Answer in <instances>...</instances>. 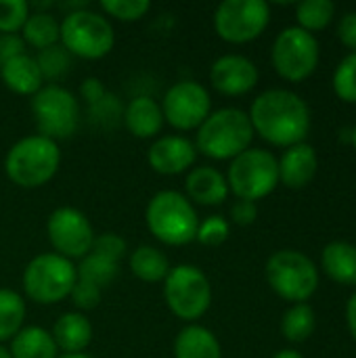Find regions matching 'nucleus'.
Here are the masks:
<instances>
[{"label":"nucleus","instance_id":"1","mask_svg":"<svg viewBox=\"0 0 356 358\" xmlns=\"http://www.w3.org/2000/svg\"><path fill=\"white\" fill-rule=\"evenodd\" d=\"M254 134L275 147L304 143L311 130V109L302 96L285 88H271L258 94L250 107Z\"/></svg>","mask_w":356,"mask_h":358},{"label":"nucleus","instance_id":"2","mask_svg":"<svg viewBox=\"0 0 356 358\" xmlns=\"http://www.w3.org/2000/svg\"><path fill=\"white\" fill-rule=\"evenodd\" d=\"M254 141V128L250 115L237 107H225L210 111L206 122L197 128L195 149L210 159H235L250 149Z\"/></svg>","mask_w":356,"mask_h":358},{"label":"nucleus","instance_id":"3","mask_svg":"<svg viewBox=\"0 0 356 358\" xmlns=\"http://www.w3.org/2000/svg\"><path fill=\"white\" fill-rule=\"evenodd\" d=\"M59 166H61L59 143L42 134L19 138L4 157V170L8 180L21 189L44 187L48 180H52Z\"/></svg>","mask_w":356,"mask_h":358},{"label":"nucleus","instance_id":"4","mask_svg":"<svg viewBox=\"0 0 356 358\" xmlns=\"http://www.w3.org/2000/svg\"><path fill=\"white\" fill-rule=\"evenodd\" d=\"M145 222L157 241L174 248L195 241L199 229V216L193 203L178 191L155 193L147 203Z\"/></svg>","mask_w":356,"mask_h":358},{"label":"nucleus","instance_id":"5","mask_svg":"<svg viewBox=\"0 0 356 358\" xmlns=\"http://www.w3.org/2000/svg\"><path fill=\"white\" fill-rule=\"evenodd\" d=\"M59 42L71 57L97 61L113 50L115 31L109 19L101 13L80 8L63 17Z\"/></svg>","mask_w":356,"mask_h":358},{"label":"nucleus","instance_id":"6","mask_svg":"<svg viewBox=\"0 0 356 358\" xmlns=\"http://www.w3.org/2000/svg\"><path fill=\"white\" fill-rule=\"evenodd\" d=\"M78 281L76 264L59 254H40L23 271V289L36 304L48 306L69 298Z\"/></svg>","mask_w":356,"mask_h":358},{"label":"nucleus","instance_id":"7","mask_svg":"<svg viewBox=\"0 0 356 358\" xmlns=\"http://www.w3.org/2000/svg\"><path fill=\"white\" fill-rule=\"evenodd\" d=\"M266 281L279 298L304 304L319 287V271L306 254L279 250L266 262Z\"/></svg>","mask_w":356,"mask_h":358},{"label":"nucleus","instance_id":"8","mask_svg":"<svg viewBox=\"0 0 356 358\" xmlns=\"http://www.w3.org/2000/svg\"><path fill=\"white\" fill-rule=\"evenodd\" d=\"M164 300L176 319L195 323L210 310V279L193 264H178L170 268L168 277L164 279Z\"/></svg>","mask_w":356,"mask_h":358},{"label":"nucleus","instance_id":"9","mask_svg":"<svg viewBox=\"0 0 356 358\" xmlns=\"http://www.w3.org/2000/svg\"><path fill=\"white\" fill-rule=\"evenodd\" d=\"M229 191L237 199L258 201L279 185V159L266 149H248L231 159L227 174Z\"/></svg>","mask_w":356,"mask_h":358},{"label":"nucleus","instance_id":"10","mask_svg":"<svg viewBox=\"0 0 356 358\" xmlns=\"http://www.w3.org/2000/svg\"><path fill=\"white\" fill-rule=\"evenodd\" d=\"M31 115L38 132L57 143L76 134L82 109L73 92L59 84H48L31 96Z\"/></svg>","mask_w":356,"mask_h":358},{"label":"nucleus","instance_id":"11","mask_svg":"<svg viewBox=\"0 0 356 358\" xmlns=\"http://www.w3.org/2000/svg\"><path fill=\"white\" fill-rule=\"evenodd\" d=\"M271 61L275 71L287 82H302L319 65V42L306 29L285 27L273 42Z\"/></svg>","mask_w":356,"mask_h":358},{"label":"nucleus","instance_id":"12","mask_svg":"<svg viewBox=\"0 0 356 358\" xmlns=\"http://www.w3.org/2000/svg\"><path fill=\"white\" fill-rule=\"evenodd\" d=\"M271 21V6L264 0H225L214 10L216 34L231 44L256 40Z\"/></svg>","mask_w":356,"mask_h":358},{"label":"nucleus","instance_id":"13","mask_svg":"<svg viewBox=\"0 0 356 358\" xmlns=\"http://www.w3.org/2000/svg\"><path fill=\"white\" fill-rule=\"evenodd\" d=\"M164 122H168L174 130L189 132L197 130L212 109L210 92L195 80H180L172 84L162 101Z\"/></svg>","mask_w":356,"mask_h":358},{"label":"nucleus","instance_id":"14","mask_svg":"<svg viewBox=\"0 0 356 358\" xmlns=\"http://www.w3.org/2000/svg\"><path fill=\"white\" fill-rule=\"evenodd\" d=\"M46 235L50 245L57 250L55 254L73 260L84 258L92 250L94 229L88 216L76 208H57L46 222Z\"/></svg>","mask_w":356,"mask_h":358},{"label":"nucleus","instance_id":"15","mask_svg":"<svg viewBox=\"0 0 356 358\" xmlns=\"http://www.w3.org/2000/svg\"><path fill=\"white\" fill-rule=\"evenodd\" d=\"M210 82L227 96H241L258 84V67L243 55H222L210 67Z\"/></svg>","mask_w":356,"mask_h":358},{"label":"nucleus","instance_id":"16","mask_svg":"<svg viewBox=\"0 0 356 358\" xmlns=\"http://www.w3.org/2000/svg\"><path fill=\"white\" fill-rule=\"evenodd\" d=\"M197 159L195 143L180 134H168L153 141L147 151V162L153 172L164 176H174L187 172Z\"/></svg>","mask_w":356,"mask_h":358},{"label":"nucleus","instance_id":"17","mask_svg":"<svg viewBox=\"0 0 356 358\" xmlns=\"http://www.w3.org/2000/svg\"><path fill=\"white\" fill-rule=\"evenodd\" d=\"M319 159L317 151L308 143L287 147L279 159V180L287 189H304L317 176Z\"/></svg>","mask_w":356,"mask_h":358},{"label":"nucleus","instance_id":"18","mask_svg":"<svg viewBox=\"0 0 356 358\" xmlns=\"http://www.w3.org/2000/svg\"><path fill=\"white\" fill-rule=\"evenodd\" d=\"M185 189H187V199L199 206H220L229 197L227 176L212 166L193 168L187 174Z\"/></svg>","mask_w":356,"mask_h":358},{"label":"nucleus","instance_id":"19","mask_svg":"<svg viewBox=\"0 0 356 358\" xmlns=\"http://www.w3.org/2000/svg\"><path fill=\"white\" fill-rule=\"evenodd\" d=\"M122 122L126 130L136 138H153L164 126V113L159 103L151 96H134L126 107Z\"/></svg>","mask_w":356,"mask_h":358},{"label":"nucleus","instance_id":"20","mask_svg":"<svg viewBox=\"0 0 356 358\" xmlns=\"http://www.w3.org/2000/svg\"><path fill=\"white\" fill-rule=\"evenodd\" d=\"M0 78L8 90L21 96H34L44 86V78L40 73L36 57H29L27 52L2 63Z\"/></svg>","mask_w":356,"mask_h":358},{"label":"nucleus","instance_id":"21","mask_svg":"<svg viewBox=\"0 0 356 358\" xmlns=\"http://www.w3.org/2000/svg\"><path fill=\"white\" fill-rule=\"evenodd\" d=\"M50 336L63 355H82L92 342V325L82 313H65L57 319Z\"/></svg>","mask_w":356,"mask_h":358},{"label":"nucleus","instance_id":"22","mask_svg":"<svg viewBox=\"0 0 356 358\" xmlns=\"http://www.w3.org/2000/svg\"><path fill=\"white\" fill-rule=\"evenodd\" d=\"M176 358H222L218 338L204 325L189 323L183 327L174 340Z\"/></svg>","mask_w":356,"mask_h":358},{"label":"nucleus","instance_id":"23","mask_svg":"<svg viewBox=\"0 0 356 358\" xmlns=\"http://www.w3.org/2000/svg\"><path fill=\"white\" fill-rule=\"evenodd\" d=\"M321 266L332 281L340 285H356V245L346 241H334L325 245L321 254Z\"/></svg>","mask_w":356,"mask_h":358},{"label":"nucleus","instance_id":"24","mask_svg":"<svg viewBox=\"0 0 356 358\" xmlns=\"http://www.w3.org/2000/svg\"><path fill=\"white\" fill-rule=\"evenodd\" d=\"M10 358H59V348L44 327H23L10 340Z\"/></svg>","mask_w":356,"mask_h":358},{"label":"nucleus","instance_id":"25","mask_svg":"<svg viewBox=\"0 0 356 358\" xmlns=\"http://www.w3.org/2000/svg\"><path fill=\"white\" fill-rule=\"evenodd\" d=\"M130 271L145 283H159L170 273V260L153 245H141L130 254Z\"/></svg>","mask_w":356,"mask_h":358},{"label":"nucleus","instance_id":"26","mask_svg":"<svg viewBox=\"0 0 356 358\" xmlns=\"http://www.w3.org/2000/svg\"><path fill=\"white\" fill-rule=\"evenodd\" d=\"M21 38L25 44L38 48V50H44V48H50L55 44H59V38H61V23L46 10H36V13H29L23 29H21Z\"/></svg>","mask_w":356,"mask_h":358},{"label":"nucleus","instance_id":"27","mask_svg":"<svg viewBox=\"0 0 356 358\" xmlns=\"http://www.w3.org/2000/svg\"><path fill=\"white\" fill-rule=\"evenodd\" d=\"M25 321V302L13 289H0V344L13 340Z\"/></svg>","mask_w":356,"mask_h":358},{"label":"nucleus","instance_id":"28","mask_svg":"<svg viewBox=\"0 0 356 358\" xmlns=\"http://www.w3.org/2000/svg\"><path fill=\"white\" fill-rule=\"evenodd\" d=\"M317 327V315L308 304H294L281 319V334L287 342H306Z\"/></svg>","mask_w":356,"mask_h":358},{"label":"nucleus","instance_id":"29","mask_svg":"<svg viewBox=\"0 0 356 358\" xmlns=\"http://www.w3.org/2000/svg\"><path fill=\"white\" fill-rule=\"evenodd\" d=\"M76 273H78L80 281H86V283L97 285L99 289H105L107 285H111L115 281V277L120 273V266H118V262L107 260V258L90 252L76 266Z\"/></svg>","mask_w":356,"mask_h":358},{"label":"nucleus","instance_id":"30","mask_svg":"<svg viewBox=\"0 0 356 358\" xmlns=\"http://www.w3.org/2000/svg\"><path fill=\"white\" fill-rule=\"evenodd\" d=\"M336 15V4L332 0H304L296 6L298 27L306 29L308 34L325 29Z\"/></svg>","mask_w":356,"mask_h":358},{"label":"nucleus","instance_id":"31","mask_svg":"<svg viewBox=\"0 0 356 358\" xmlns=\"http://www.w3.org/2000/svg\"><path fill=\"white\" fill-rule=\"evenodd\" d=\"M36 63L40 67L42 78L48 80L50 84H55L57 80H61L69 71V67H71V55L61 44H55L50 48L40 50L38 57H36Z\"/></svg>","mask_w":356,"mask_h":358},{"label":"nucleus","instance_id":"32","mask_svg":"<svg viewBox=\"0 0 356 358\" xmlns=\"http://www.w3.org/2000/svg\"><path fill=\"white\" fill-rule=\"evenodd\" d=\"M88 115H90V122L97 124L99 128H113L122 120L124 107H122L120 99L107 90L97 103L88 105Z\"/></svg>","mask_w":356,"mask_h":358},{"label":"nucleus","instance_id":"33","mask_svg":"<svg viewBox=\"0 0 356 358\" xmlns=\"http://www.w3.org/2000/svg\"><path fill=\"white\" fill-rule=\"evenodd\" d=\"M334 90L336 94L346 101L356 103V52L346 55L334 73Z\"/></svg>","mask_w":356,"mask_h":358},{"label":"nucleus","instance_id":"34","mask_svg":"<svg viewBox=\"0 0 356 358\" xmlns=\"http://www.w3.org/2000/svg\"><path fill=\"white\" fill-rule=\"evenodd\" d=\"M101 8L109 17L130 23V21L143 19L149 13L151 2L149 0H101Z\"/></svg>","mask_w":356,"mask_h":358},{"label":"nucleus","instance_id":"35","mask_svg":"<svg viewBox=\"0 0 356 358\" xmlns=\"http://www.w3.org/2000/svg\"><path fill=\"white\" fill-rule=\"evenodd\" d=\"M29 13L25 0H0V36L21 31Z\"/></svg>","mask_w":356,"mask_h":358},{"label":"nucleus","instance_id":"36","mask_svg":"<svg viewBox=\"0 0 356 358\" xmlns=\"http://www.w3.org/2000/svg\"><path fill=\"white\" fill-rule=\"evenodd\" d=\"M231 227L222 216H208L204 222H199L197 229V241L204 245H220L229 239Z\"/></svg>","mask_w":356,"mask_h":358},{"label":"nucleus","instance_id":"37","mask_svg":"<svg viewBox=\"0 0 356 358\" xmlns=\"http://www.w3.org/2000/svg\"><path fill=\"white\" fill-rule=\"evenodd\" d=\"M94 254L107 258V260H113V262H120L126 252H128V245L126 241L115 235V233H103V235H94V241H92V250Z\"/></svg>","mask_w":356,"mask_h":358},{"label":"nucleus","instance_id":"38","mask_svg":"<svg viewBox=\"0 0 356 358\" xmlns=\"http://www.w3.org/2000/svg\"><path fill=\"white\" fill-rule=\"evenodd\" d=\"M101 294H103V289H99L97 285L78 279L76 285H73V289H71V294H69V298L76 304V308H80V310H92V308L99 306Z\"/></svg>","mask_w":356,"mask_h":358},{"label":"nucleus","instance_id":"39","mask_svg":"<svg viewBox=\"0 0 356 358\" xmlns=\"http://www.w3.org/2000/svg\"><path fill=\"white\" fill-rule=\"evenodd\" d=\"M231 218L235 224L239 227H250L256 222L258 218V206L254 201H245V199H237L231 206Z\"/></svg>","mask_w":356,"mask_h":358},{"label":"nucleus","instance_id":"40","mask_svg":"<svg viewBox=\"0 0 356 358\" xmlns=\"http://www.w3.org/2000/svg\"><path fill=\"white\" fill-rule=\"evenodd\" d=\"M25 42L21 36L17 34H2L0 36V65L19 57V55H25Z\"/></svg>","mask_w":356,"mask_h":358},{"label":"nucleus","instance_id":"41","mask_svg":"<svg viewBox=\"0 0 356 358\" xmlns=\"http://www.w3.org/2000/svg\"><path fill=\"white\" fill-rule=\"evenodd\" d=\"M338 38L340 42L350 48L353 52H356V13L350 10V13H344L340 23H338Z\"/></svg>","mask_w":356,"mask_h":358},{"label":"nucleus","instance_id":"42","mask_svg":"<svg viewBox=\"0 0 356 358\" xmlns=\"http://www.w3.org/2000/svg\"><path fill=\"white\" fill-rule=\"evenodd\" d=\"M105 92H107V88L103 86V82H101L99 78H86V80H82V84H80V94H82V101H84L86 105L97 103Z\"/></svg>","mask_w":356,"mask_h":358},{"label":"nucleus","instance_id":"43","mask_svg":"<svg viewBox=\"0 0 356 358\" xmlns=\"http://www.w3.org/2000/svg\"><path fill=\"white\" fill-rule=\"evenodd\" d=\"M346 325H348L353 340L356 342V292L350 296V300L346 304Z\"/></svg>","mask_w":356,"mask_h":358},{"label":"nucleus","instance_id":"44","mask_svg":"<svg viewBox=\"0 0 356 358\" xmlns=\"http://www.w3.org/2000/svg\"><path fill=\"white\" fill-rule=\"evenodd\" d=\"M273 358H304V357H302L300 352H296V350H290V348H287V350H279V352H277Z\"/></svg>","mask_w":356,"mask_h":358},{"label":"nucleus","instance_id":"45","mask_svg":"<svg viewBox=\"0 0 356 358\" xmlns=\"http://www.w3.org/2000/svg\"><path fill=\"white\" fill-rule=\"evenodd\" d=\"M0 358H10V352L4 348V344H0Z\"/></svg>","mask_w":356,"mask_h":358},{"label":"nucleus","instance_id":"46","mask_svg":"<svg viewBox=\"0 0 356 358\" xmlns=\"http://www.w3.org/2000/svg\"><path fill=\"white\" fill-rule=\"evenodd\" d=\"M59 358H92V357H88V355H63V357H59Z\"/></svg>","mask_w":356,"mask_h":358},{"label":"nucleus","instance_id":"47","mask_svg":"<svg viewBox=\"0 0 356 358\" xmlns=\"http://www.w3.org/2000/svg\"><path fill=\"white\" fill-rule=\"evenodd\" d=\"M350 143L355 145V149H356V126H355V128H353V141H350Z\"/></svg>","mask_w":356,"mask_h":358}]
</instances>
